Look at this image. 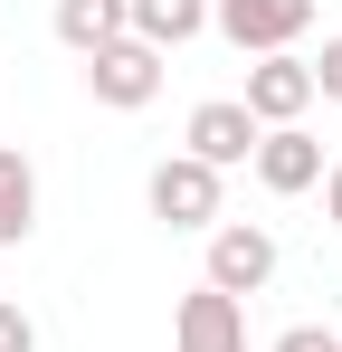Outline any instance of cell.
I'll return each instance as SVG.
<instances>
[{
  "label": "cell",
  "instance_id": "obj_16",
  "mask_svg": "<svg viewBox=\"0 0 342 352\" xmlns=\"http://www.w3.org/2000/svg\"><path fill=\"white\" fill-rule=\"evenodd\" d=\"M333 343H342V324H333Z\"/></svg>",
  "mask_w": 342,
  "mask_h": 352
},
{
  "label": "cell",
  "instance_id": "obj_13",
  "mask_svg": "<svg viewBox=\"0 0 342 352\" xmlns=\"http://www.w3.org/2000/svg\"><path fill=\"white\" fill-rule=\"evenodd\" d=\"M266 352H342V343H333V324H285Z\"/></svg>",
  "mask_w": 342,
  "mask_h": 352
},
{
  "label": "cell",
  "instance_id": "obj_7",
  "mask_svg": "<svg viewBox=\"0 0 342 352\" xmlns=\"http://www.w3.org/2000/svg\"><path fill=\"white\" fill-rule=\"evenodd\" d=\"M238 105L266 124V133H276V124H304V105H314V58H295V48H285V58H257Z\"/></svg>",
  "mask_w": 342,
  "mask_h": 352
},
{
  "label": "cell",
  "instance_id": "obj_3",
  "mask_svg": "<svg viewBox=\"0 0 342 352\" xmlns=\"http://www.w3.org/2000/svg\"><path fill=\"white\" fill-rule=\"evenodd\" d=\"M209 29H219L238 58H285L314 29V0H209Z\"/></svg>",
  "mask_w": 342,
  "mask_h": 352
},
{
  "label": "cell",
  "instance_id": "obj_10",
  "mask_svg": "<svg viewBox=\"0 0 342 352\" xmlns=\"http://www.w3.org/2000/svg\"><path fill=\"white\" fill-rule=\"evenodd\" d=\"M29 229H38V172L19 143H0V248H29Z\"/></svg>",
  "mask_w": 342,
  "mask_h": 352
},
{
  "label": "cell",
  "instance_id": "obj_5",
  "mask_svg": "<svg viewBox=\"0 0 342 352\" xmlns=\"http://www.w3.org/2000/svg\"><path fill=\"white\" fill-rule=\"evenodd\" d=\"M257 133L266 124L247 115L238 96H209V105H190V124H181V153L209 162V172H238V162H257Z\"/></svg>",
  "mask_w": 342,
  "mask_h": 352
},
{
  "label": "cell",
  "instance_id": "obj_9",
  "mask_svg": "<svg viewBox=\"0 0 342 352\" xmlns=\"http://www.w3.org/2000/svg\"><path fill=\"white\" fill-rule=\"evenodd\" d=\"M48 29L76 48V58H95V48H114V38H133V0H57Z\"/></svg>",
  "mask_w": 342,
  "mask_h": 352
},
{
  "label": "cell",
  "instance_id": "obj_8",
  "mask_svg": "<svg viewBox=\"0 0 342 352\" xmlns=\"http://www.w3.org/2000/svg\"><path fill=\"white\" fill-rule=\"evenodd\" d=\"M247 172L266 181L276 200H295V190H323L333 162H323V143H314L304 124H276V133H257V162H247Z\"/></svg>",
  "mask_w": 342,
  "mask_h": 352
},
{
  "label": "cell",
  "instance_id": "obj_14",
  "mask_svg": "<svg viewBox=\"0 0 342 352\" xmlns=\"http://www.w3.org/2000/svg\"><path fill=\"white\" fill-rule=\"evenodd\" d=\"M314 96H323V105H342V29L323 38V58H314Z\"/></svg>",
  "mask_w": 342,
  "mask_h": 352
},
{
  "label": "cell",
  "instance_id": "obj_11",
  "mask_svg": "<svg viewBox=\"0 0 342 352\" xmlns=\"http://www.w3.org/2000/svg\"><path fill=\"white\" fill-rule=\"evenodd\" d=\"M200 29H209V0H133V38H143V48H190V38H200Z\"/></svg>",
  "mask_w": 342,
  "mask_h": 352
},
{
  "label": "cell",
  "instance_id": "obj_2",
  "mask_svg": "<svg viewBox=\"0 0 342 352\" xmlns=\"http://www.w3.org/2000/svg\"><path fill=\"white\" fill-rule=\"evenodd\" d=\"M200 286H219V295H266L276 286V229L266 219H219L209 229V267H200Z\"/></svg>",
  "mask_w": 342,
  "mask_h": 352
},
{
  "label": "cell",
  "instance_id": "obj_6",
  "mask_svg": "<svg viewBox=\"0 0 342 352\" xmlns=\"http://www.w3.org/2000/svg\"><path fill=\"white\" fill-rule=\"evenodd\" d=\"M171 352H247V305L219 286H190L171 305Z\"/></svg>",
  "mask_w": 342,
  "mask_h": 352
},
{
  "label": "cell",
  "instance_id": "obj_4",
  "mask_svg": "<svg viewBox=\"0 0 342 352\" xmlns=\"http://www.w3.org/2000/svg\"><path fill=\"white\" fill-rule=\"evenodd\" d=\"M86 96L105 105V115H143L152 96H162V48H143V38H114L86 58Z\"/></svg>",
  "mask_w": 342,
  "mask_h": 352
},
{
  "label": "cell",
  "instance_id": "obj_1",
  "mask_svg": "<svg viewBox=\"0 0 342 352\" xmlns=\"http://www.w3.org/2000/svg\"><path fill=\"white\" fill-rule=\"evenodd\" d=\"M228 172H209V162H190V153H171V162H152V181H143V200H152V219L162 229H219L228 219V190H219Z\"/></svg>",
  "mask_w": 342,
  "mask_h": 352
},
{
  "label": "cell",
  "instance_id": "obj_15",
  "mask_svg": "<svg viewBox=\"0 0 342 352\" xmlns=\"http://www.w3.org/2000/svg\"><path fill=\"white\" fill-rule=\"evenodd\" d=\"M323 219H333V229H342V162H333V172H323Z\"/></svg>",
  "mask_w": 342,
  "mask_h": 352
},
{
  "label": "cell",
  "instance_id": "obj_12",
  "mask_svg": "<svg viewBox=\"0 0 342 352\" xmlns=\"http://www.w3.org/2000/svg\"><path fill=\"white\" fill-rule=\"evenodd\" d=\"M0 352H38V324H29V305H10V295H0Z\"/></svg>",
  "mask_w": 342,
  "mask_h": 352
}]
</instances>
